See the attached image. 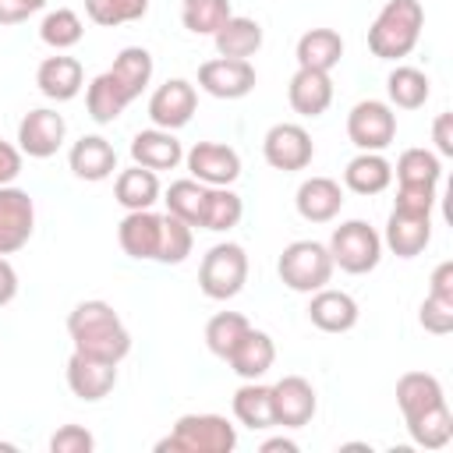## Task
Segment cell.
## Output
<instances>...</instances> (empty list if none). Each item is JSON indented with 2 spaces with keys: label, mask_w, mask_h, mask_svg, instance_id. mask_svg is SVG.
<instances>
[{
  "label": "cell",
  "mask_w": 453,
  "mask_h": 453,
  "mask_svg": "<svg viewBox=\"0 0 453 453\" xmlns=\"http://www.w3.org/2000/svg\"><path fill=\"white\" fill-rule=\"evenodd\" d=\"M67 333H71L74 350L85 357L120 365L131 354V333L110 301L92 297V301L74 304L67 315Z\"/></svg>",
  "instance_id": "1"
},
{
  "label": "cell",
  "mask_w": 453,
  "mask_h": 453,
  "mask_svg": "<svg viewBox=\"0 0 453 453\" xmlns=\"http://www.w3.org/2000/svg\"><path fill=\"white\" fill-rule=\"evenodd\" d=\"M421 28L425 7L418 0H389L368 25V50L379 60H400L418 46Z\"/></svg>",
  "instance_id": "2"
},
{
  "label": "cell",
  "mask_w": 453,
  "mask_h": 453,
  "mask_svg": "<svg viewBox=\"0 0 453 453\" xmlns=\"http://www.w3.org/2000/svg\"><path fill=\"white\" fill-rule=\"evenodd\" d=\"M237 446V428L223 414H184L173 432L156 442L159 453H230Z\"/></svg>",
  "instance_id": "3"
},
{
  "label": "cell",
  "mask_w": 453,
  "mask_h": 453,
  "mask_svg": "<svg viewBox=\"0 0 453 453\" xmlns=\"http://www.w3.org/2000/svg\"><path fill=\"white\" fill-rule=\"evenodd\" d=\"M333 255L319 241H290L280 251L276 273L294 294H315L333 280Z\"/></svg>",
  "instance_id": "4"
},
{
  "label": "cell",
  "mask_w": 453,
  "mask_h": 453,
  "mask_svg": "<svg viewBox=\"0 0 453 453\" xmlns=\"http://www.w3.org/2000/svg\"><path fill=\"white\" fill-rule=\"evenodd\" d=\"M248 283V255L241 244L234 241H223V244H212L205 255H202V265H198V287L205 297L212 301H230L244 290Z\"/></svg>",
  "instance_id": "5"
},
{
  "label": "cell",
  "mask_w": 453,
  "mask_h": 453,
  "mask_svg": "<svg viewBox=\"0 0 453 453\" xmlns=\"http://www.w3.org/2000/svg\"><path fill=\"white\" fill-rule=\"evenodd\" d=\"M329 255H333V265H340L343 273L350 276H365L379 265L382 258V237L375 234V226H368L365 219H347L333 230L329 237Z\"/></svg>",
  "instance_id": "6"
},
{
  "label": "cell",
  "mask_w": 453,
  "mask_h": 453,
  "mask_svg": "<svg viewBox=\"0 0 453 453\" xmlns=\"http://www.w3.org/2000/svg\"><path fill=\"white\" fill-rule=\"evenodd\" d=\"M347 138L361 152H382L396 138V113L382 99H361L347 113Z\"/></svg>",
  "instance_id": "7"
},
{
  "label": "cell",
  "mask_w": 453,
  "mask_h": 453,
  "mask_svg": "<svg viewBox=\"0 0 453 453\" xmlns=\"http://www.w3.org/2000/svg\"><path fill=\"white\" fill-rule=\"evenodd\" d=\"M262 156L273 170L294 173V170H304L311 163L315 145H311V134L301 124H273L262 138Z\"/></svg>",
  "instance_id": "8"
},
{
  "label": "cell",
  "mask_w": 453,
  "mask_h": 453,
  "mask_svg": "<svg viewBox=\"0 0 453 453\" xmlns=\"http://www.w3.org/2000/svg\"><path fill=\"white\" fill-rule=\"evenodd\" d=\"M64 134H67V120L57 110L39 106V110H28L21 117V124H18V149H21V156L50 159L64 145Z\"/></svg>",
  "instance_id": "9"
},
{
  "label": "cell",
  "mask_w": 453,
  "mask_h": 453,
  "mask_svg": "<svg viewBox=\"0 0 453 453\" xmlns=\"http://www.w3.org/2000/svg\"><path fill=\"white\" fill-rule=\"evenodd\" d=\"M184 159L191 177L202 180L205 188H230L241 177V156L223 142H195Z\"/></svg>",
  "instance_id": "10"
},
{
  "label": "cell",
  "mask_w": 453,
  "mask_h": 453,
  "mask_svg": "<svg viewBox=\"0 0 453 453\" xmlns=\"http://www.w3.org/2000/svg\"><path fill=\"white\" fill-rule=\"evenodd\" d=\"M35 230V205L32 195L21 188H0V255H14L28 244Z\"/></svg>",
  "instance_id": "11"
},
{
  "label": "cell",
  "mask_w": 453,
  "mask_h": 453,
  "mask_svg": "<svg viewBox=\"0 0 453 453\" xmlns=\"http://www.w3.org/2000/svg\"><path fill=\"white\" fill-rule=\"evenodd\" d=\"M195 106H198L195 85L184 81V78H170V81H163V85L149 96V120H152V127L180 131V127L195 117Z\"/></svg>",
  "instance_id": "12"
},
{
  "label": "cell",
  "mask_w": 453,
  "mask_h": 453,
  "mask_svg": "<svg viewBox=\"0 0 453 453\" xmlns=\"http://www.w3.org/2000/svg\"><path fill=\"white\" fill-rule=\"evenodd\" d=\"M198 88L216 99H244L255 88V67L251 60L237 57H216L198 67Z\"/></svg>",
  "instance_id": "13"
},
{
  "label": "cell",
  "mask_w": 453,
  "mask_h": 453,
  "mask_svg": "<svg viewBox=\"0 0 453 453\" xmlns=\"http://www.w3.org/2000/svg\"><path fill=\"white\" fill-rule=\"evenodd\" d=\"M273 389V418L280 428H304L315 418L319 396L304 375H283Z\"/></svg>",
  "instance_id": "14"
},
{
  "label": "cell",
  "mask_w": 453,
  "mask_h": 453,
  "mask_svg": "<svg viewBox=\"0 0 453 453\" xmlns=\"http://www.w3.org/2000/svg\"><path fill=\"white\" fill-rule=\"evenodd\" d=\"M432 241V212H411V209H396L386 219V234L382 244L396 255V258H414L428 248Z\"/></svg>",
  "instance_id": "15"
},
{
  "label": "cell",
  "mask_w": 453,
  "mask_h": 453,
  "mask_svg": "<svg viewBox=\"0 0 453 453\" xmlns=\"http://www.w3.org/2000/svg\"><path fill=\"white\" fill-rule=\"evenodd\" d=\"M67 386H71V393L78 400L96 403V400H103V396L113 393V386H117V365L96 361V357H85V354L74 350L67 357Z\"/></svg>",
  "instance_id": "16"
},
{
  "label": "cell",
  "mask_w": 453,
  "mask_h": 453,
  "mask_svg": "<svg viewBox=\"0 0 453 453\" xmlns=\"http://www.w3.org/2000/svg\"><path fill=\"white\" fill-rule=\"evenodd\" d=\"M35 85L46 99L53 103H71L81 88H85V71H81V60L78 57H67V53H53L39 64L35 71Z\"/></svg>",
  "instance_id": "17"
},
{
  "label": "cell",
  "mask_w": 453,
  "mask_h": 453,
  "mask_svg": "<svg viewBox=\"0 0 453 453\" xmlns=\"http://www.w3.org/2000/svg\"><path fill=\"white\" fill-rule=\"evenodd\" d=\"M67 166L78 180H88V184H99L106 177H113L117 170V149L103 138V134H81L71 152H67Z\"/></svg>",
  "instance_id": "18"
},
{
  "label": "cell",
  "mask_w": 453,
  "mask_h": 453,
  "mask_svg": "<svg viewBox=\"0 0 453 453\" xmlns=\"http://www.w3.org/2000/svg\"><path fill=\"white\" fill-rule=\"evenodd\" d=\"M159 230H163V216H156L152 209H138V212H127L117 226V241L124 248L127 258H138V262H156V251H159Z\"/></svg>",
  "instance_id": "19"
},
{
  "label": "cell",
  "mask_w": 453,
  "mask_h": 453,
  "mask_svg": "<svg viewBox=\"0 0 453 453\" xmlns=\"http://www.w3.org/2000/svg\"><path fill=\"white\" fill-rule=\"evenodd\" d=\"M357 301L347 294V290H315L311 301H308V319L315 329L322 333H350L357 326Z\"/></svg>",
  "instance_id": "20"
},
{
  "label": "cell",
  "mask_w": 453,
  "mask_h": 453,
  "mask_svg": "<svg viewBox=\"0 0 453 453\" xmlns=\"http://www.w3.org/2000/svg\"><path fill=\"white\" fill-rule=\"evenodd\" d=\"M287 99L290 110L301 117H322L333 103V78L326 71H311V67H297L290 85H287Z\"/></svg>",
  "instance_id": "21"
},
{
  "label": "cell",
  "mask_w": 453,
  "mask_h": 453,
  "mask_svg": "<svg viewBox=\"0 0 453 453\" xmlns=\"http://www.w3.org/2000/svg\"><path fill=\"white\" fill-rule=\"evenodd\" d=\"M294 205H297L301 219H308V223H329L343 209V188L333 177H308V180H301V188L294 195Z\"/></svg>",
  "instance_id": "22"
},
{
  "label": "cell",
  "mask_w": 453,
  "mask_h": 453,
  "mask_svg": "<svg viewBox=\"0 0 453 453\" xmlns=\"http://www.w3.org/2000/svg\"><path fill=\"white\" fill-rule=\"evenodd\" d=\"M131 159L145 170H173L180 159H184V149L180 142L173 138V131H163V127H149V131H138L131 138Z\"/></svg>",
  "instance_id": "23"
},
{
  "label": "cell",
  "mask_w": 453,
  "mask_h": 453,
  "mask_svg": "<svg viewBox=\"0 0 453 453\" xmlns=\"http://www.w3.org/2000/svg\"><path fill=\"white\" fill-rule=\"evenodd\" d=\"M230 368L248 382V379H262L269 368H273V361H276V343H273V336L269 333H262V329H248L241 340H237V347L230 350Z\"/></svg>",
  "instance_id": "24"
},
{
  "label": "cell",
  "mask_w": 453,
  "mask_h": 453,
  "mask_svg": "<svg viewBox=\"0 0 453 453\" xmlns=\"http://www.w3.org/2000/svg\"><path fill=\"white\" fill-rule=\"evenodd\" d=\"M442 400H446L442 382L435 375H428V372H403L396 379V407H400L403 421L418 418L421 411H428V407H435Z\"/></svg>",
  "instance_id": "25"
},
{
  "label": "cell",
  "mask_w": 453,
  "mask_h": 453,
  "mask_svg": "<svg viewBox=\"0 0 453 453\" xmlns=\"http://www.w3.org/2000/svg\"><path fill=\"white\" fill-rule=\"evenodd\" d=\"M343 184L354 195H379L393 184V166L382 152H357L343 170Z\"/></svg>",
  "instance_id": "26"
},
{
  "label": "cell",
  "mask_w": 453,
  "mask_h": 453,
  "mask_svg": "<svg viewBox=\"0 0 453 453\" xmlns=\"http://www.w3.org/2000/svg\"><path fill=\"white\" fill-rule=\"evenodd\" d=\"M216 42V53L219 57H237V60H248L262 50V25L255 18H244V14H230L226 25L212 35Z\"/></svg>",
  "instance_id": "27"
},
{
  "label": "cell",
  "mask_w": 453,
  "mask_h": 453,
  "mask_svg": "<svg viewBox=\"0 0 453 453\" xmlns=\"http://www.w3.org/2000/svg\"><path fill=\"white\" fill-rule=\"evenodd\" d=\"M343 57V39L336 28H308L297 39V67H311V71H333Z\"/></svg>",
  "instance_id": "28"
},
{
  "label": "cell",
  "mask_w": 453,
  "mask_h": 453,
  "mask_svg": "<svg viewBox=\"0 0 453 453\" xmlns=\"http://www.w3.org/2000/svg\"><path fill=\"white\" fill-rule=\"evenodd\" d=\"M113 198L117 205H124L127 212H138V209H152L159 202V177L156 170H145V166H131V170H120L117 173V184H113Z\"/></svg>",
  "instance_id": "29"
},
{
  "label": "cell",
  "mask_w": 453,
  "mask_h": 453,
  "mask_svg": "<svg viewBox=\"0 0 453 453\" xmlns=\"http://www.w3.org/2000/svg\"><path fill=\"white\" fill-rule=\"evenodd\" d=\"M110 74H113V81L127 92V99L134 103V99L145 92V85L152 81V53H149L145 46H124V50L113 57Z\"/></svg>",
  "instance_id": "30"
},
{
  "label": "cell",
  "mask_w": 453,
  "mask_h": 453,
  "mask_svg": "<svg viewBox=\"0 0 453 453\" xmlns=\"http://www.w3.org/2000/svg\"><path fill=\"white\" fill-rule=\"evenodd\" d=\"M234 418L251 428V432H262V428H273L276 418H273V389L248 379L237 393H234Z\"/></svg>",
  "instance_id": "31"
},
{
  "label": "cell",
  "mask_w": 453,
  "mask_h": 453,
  "mask_svg": "<svg viewBox=\"0 0 453 453\" xmlns=\"http://www.w3.org/2000/svg\"><path fill=\"white\" fill-rule=\"evenodd\" d=\"M127 92L113 81V74L110 71H103V74H96L92 81H88V88H85V106H88V117L96 120V124H113L124 110H127Z\"/></svg>",
  "instance_id": "32"
},
{
  "label": "cell",
  "mask_w": 453,
  "mask_h": 453,
  "mask_svg": "<svg viewBox=\"0 0 453 453\" xmlns=\"http://www.w3.org/2000/svg\"><path fill=\"white\" fill-rule=\"evenodd\" d=\"M407 432H411L414 446H421V449H442L453 439V411H449V403L442 400V403L421 411L418 418L407 421Z\"/></svg>",
  "instance_id": "33"
},
{
  "label": "cell",
  "mask_w": 453,
  "mask_h": 453,
  "mask_svg": "<svg viewBox=\"0 0 453 453\" xmlns=\"http://www.w3.org/2000/svg\"><path fill=\"white\" fill-rule=\"evenodd\" d=\"M386 92H389V106H396V110H418V106L428 103L432 85H428V74H425V71L400 64V67L389 71Z\"/></svg>",
  "instance_id": "34"
},
{
  "label": "cell",
  "mask_w": 453,
  "mask_h": 453,
  "mask_svg": "<svg viewBox=\"0 0 453 453\" xmlns=\"http://www.w3.org/2000/svg\"><path fill=\"white\" fill-rule=\"evenodd\" d=\"M205 184L195 180V177H184V180H173L166 188V212L184 219L188 226H202V209H205Z\"/></svg>",
  "instance_id": "35"
},
{
  "label": "cell",
  "mask_w": 453,
  "mask_h": 453,
  "mask_svg": "<svg viewBox=\"0 0 453 453\" xmlns=\"http://www.w3.org/2000/svg\"><path fill=\"white\" fill-rule=\"evenodd\" d=\"M241 216H244V202H241L237 191H230V188H209V191H205L202 230L223 234V230H230V226H237Z\"/></svg>",
  "instance_id": "36"
},
{
  "label": "cell",
  "mask_w": 453,
  "mask_h": 453,
  "mask_svg": "<svg viewBox=\"0 0 453 453\" xmlns=\"http://www.w3.org/2000/svg\"><path fill=\"white\" fill-rule=\"evenodd\" d=\"M230 14V0H180V21L191 35H216Z\"/></svg>",
  "instance_id": "37"
},
{
  "label": "cell",
  "mask_w": 453,
  "mask_h": 453,
  "mask_svg": "<svg viewBox=\"0 0 453 453\" xmlns=\"http://www.w3.org/2000/svg\"><path fill=\"white\" fill-rule=\"evenodd\" d=\"M81 35H85V25H81V18H78L71 7H57V11H50V14L42 18V25H39V39H42L46 46H53L57 53L78 46Z\"/></svg>",
  "instance_id": "38"
},
{
  "label": "cell",
  "mask_w": 453,
  "mask_h": 453,
  "mask_svg": "<svg viewBox=\"0 0 453 453\" xmlns=\"http://www.w3.org/2000/svg\"><path fill=\"white\" fill-rule=\"evenodd\" d=\"M251 329V322L241 315V311H219L205 322V347L216 354V357H230V350L237 347V340Z\"/></svg>",
  "instance_id": "39"
},
{
  "label": "cell",
  "mask_w": 453,
  "mask_h": 453,
  "mask_svg": "<svg viewBox=\"0 0 453 453\" xmlns=\"http://www.w3.org/2000/svg\"><path fill=\"white\" fill-rule=\"evenodd\" d=\"M442 177V163L428 149H403L396 159V184H425L435 188Z\"/></svg>",
  "instance_id": "40"
},
{
  "label": "cell",
  "mask_w": 453,
  "mask_h": 453,
  "mask_svg": "<svg viewBox=\"0 0 453 453\" xmlns=\"http://www.w3.org/2000/svg\"><path fill=\"white\" fill-rule=\"evenodd\" d=\"M195 226H188L184 219L177 216H163V230H159V251H156V262L163 265H180L188 255H191V244H195Z\"/></svg>",
  "instance_id": "41"
},
{
  "label": "cell",
  "mask_w": 453,
  "mask_h": 453,
  "mask_svg": "<svg viewBox=\"0 0 453 453\" xmlns=\"http://www.w3.org/2000/svg\"><path fill=\"white\" fill-rule=\"evenodd\" d=\"M149 4H152V0H85V14H88L96 25L113 28V25L145 18V14H149Z\"/></svg>",
  "instance_id": "42"
},
{
  "label": "cell",
  "mask_w": 453,
  "mask_h": 453,
  "mask_svg": "<svg viewBox=\"0 0 453 453\" xmlns=\"http://www.w3.org/2000/svg\"><path fill=\"white\" fill-rule=\"evenodd\" d=\"M418 322H421V329L432 333V336H446V333H453V301L428 294V297L421 301Z\"/></svg>",
  "instance_id": "43"
},
{
  "label": "cell",
  "mask_w": 453,
  "mask_h": 453,
  "mask_svg": "<svg viewBox=\"0 0 453 453\" xmlns=\"http://www.w3.org/2000/svg\"><path fill=\"white\" fill-rule=\"evenodd\" d=\"M92 446H96V439L81 425H60L53 432V439H50V449L53 453H92Z\"/></svg>",
  "instance_id": "44"
},
{
  "label": "cell",
  "mask_w": 453,
  "mask_h": 453,
  "mask_svg": "<svg viewBox=\"0 0 453 453\" xmlns=\"http://www.w3.org/2000/svg\"><path fill=\"white\" fill-rule=\"evenodd\" d=\"M396 209H411V212H432L435 209V188L425 184H396Z\"/></svg>",
  "instance_id": "45"
},
{
  "label": "cell",
  "mask_w": 453,
  "mask_h": 453,
  "mask_svg": "<svg viewBox=\"0 0 453 453\" xmlns=\"http://www.w3.org/2000/svg\"><path fill=\"white\" fill-rule=\"evenodd\" d=\"M46 0H0V25H21L32 14H39Z\"/></svg>",
  "instance_id": "46"
},
{
  "label": "cell",
  "mask_w": 453,
  "mask_h": 453,
  "mask_svg": "<svg viewBox=\"0 0 453 453\" xmlns=\"http://www.w3.org/2000/svg\"><path fill=\"white\" fill-rule=\"evenodd\" d=\"M428 294L453 301V262H449V258L432 269V276H428Z\"/></svg>",
  "instance_id": "47"
},
{
  "label": "cell",
  "mask_w": 453,
  "mask_h": 453,
  "mask_svg": "<svg viewBox=\"0 0 453 453\" xmlns=\"http://www.w3.org/2000/svg\"><path fill=\"white\" fill-rule=\"evenodd\" d=\"M21 173V149L11 142H0V188L11 184Z\"/></svg>",
  "instance_id": "48"
},
{
  "label": "cell",
  "mask_w": 453,
  "mask_h": 453,
  "mask_svg": "<svg viewBox=\"0 0 453 453\" xmlns=\"http://www.w3.org/2000/svg\"><path fill=\"white\" fill-rule=\"evenodd\" d=\"M432 142L439 156H453V113H439L432 124Z\"/></svg>",
  "instance_id": "49"
},
{
  "label": "cell",
  "mask_w": 453,
  "mask_h": 453,
  "mask_svg": "<svg viewBox=\"0 0 453 453\" xmlns=\"http://www.w3.org/2000/svg\"><path fill=\"white\" fill-rule=\"evenodd\" d=\"M14 297H18V273H14V265L0 255V308L11 304Z\"/></svg>",
  "instance_id": "50"
},
{
  "label": "cell",
  "mask_w": 453,
  "mask_h": 453,
  "mask_svg": "<svg viewBox=\"0 0 453 453\" xmlns=\"http://www.w3.org/2000/svg\"><path fill=\"white\" fill-rule=\"evenodd\" d=\"M276 449H283V453H297V442H294V439H283V435L262 442V453H276Z\"/></svg>",
  "instance_id": "51"
},
{
  "label": "cell",
  "mask_w": 453,
  "mask_h": 453,
  "mask_svg": "<svg viewBox=\"0 0 453 453\" xmlns=\"http://www.w3.org/2000/svg\"><path fill=\"white\" fill-rule=\"evenodd\" d=\"M0 449H14V446H11V442H0Z\"/></svg>",
  "instance_id": "52"
}]
</instances>
